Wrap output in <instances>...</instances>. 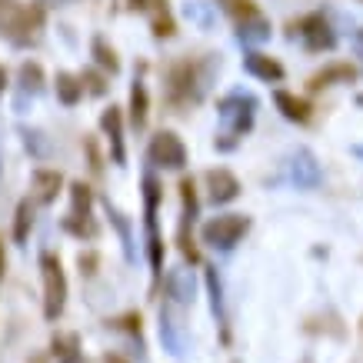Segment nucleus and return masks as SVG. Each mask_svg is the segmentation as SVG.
<instances>
[{
  "label": "nucleus",
  "instance_id": "1",
  "mask_svg": "<svg viewBox=\"0 0 363 363\" xmlns=\"http://www.w3.org/2000/svg\"><path fill=\"white\" fill-rule=\"evenodd\" d=\"M220 133H217V150H233L237 140L253 127V113H257V97L233 90L220 100Z\"/></svg>",
  "mask_w": 363,
  "mask_h": 363
},
{
  "label": "nucleus",
  "instance_id": "2",
  "mask_svg": "<svg viewBox=\"0 0 363 363\" xmlns=\"http://www.w3.org/2000/svg\"><path fill=\"white\" fill-rule=\"evenodd\" d=\"M157 203H160V184L154 174H143V227H147V250H150V267L160 277L164 270V240L157 233Z\"/></svg>",
  "mask_w": 363,
  "mask_h": 363
},
{
  "label": "nucleus",
  "instance_id": "3",
  "mask_svg": "<svg viewBox=\"0 0 363 363\" xmlns=\"http://www.w3.org/2000/svg\"><path fill=\"white\" fill-rule=\"evenodd\" d=\"M247 230H250V220H247L243 213H220V217H213V220L203 223L200 237H203V243L213 247V250L230 253Z\"/></svg>",
  "mask_w": 363,
  "mask_h": 363
},
{
  "label": "nucleus",
  "instance_id": "4",
  "mask_svg": "<svg viewBox=\"0 0 363 363\" xmlns=\"http://www.w3.org/2000/svg\"><path fill=\"white\" fill-rule=\"evenodd\" d=\"M40 270H44V317L57 320L64 313L67 303V280H64V267L54 253H40Z\"/></svg>",
  "mask_w": 363,
  "mask_h": 363
},
{
  "label": "nucleus",
  "instance_id": "5",
  "mask_svg": "<svg viewBox=\"0 0 363 363\" xmlns=\"http://www.w3.org/2000/svg\"><path fill=\"white\" fill-rule=\"evenodd\" d=\"M294 37H300L303 47L313 50V54H323V50H333V47H337V33H333V27L327 23L323 13H307V17L294 27Z\"/></svg>",
  "mask_w": 363,
  "mask_h": 363
},
{
  "label": "nucleus",
  "instance_id": "6",
  "mask_svg": "<svg viewBox=\"0 0 363 363\" xmlns=\"http://www.w3.org/2000/svg\"><path fill=\"white\" fill-rule=\"evenodd\" d=\"M90 187L87 184H74L70 187V213L64 217V230H70L74 237H94L97 227L90 220Z\"/></svg>",
  "mask_w": 363,
  "mask_h": 363
},
{
  "label": "nucleus",
  "instance_id": "7",
  "mask_svg": "<svg viewBox=\"0 0 363 363\" xmlns=\"http://www.w3.org/2000/svg\"><path fill=\"white\" fill-rule=\"evenodd\" d=\"M150 164L167 167V170H180L187 164V147L180 143V137L170 130H160L150 140Z\"/></svg>",
  "mask_w": 363,
  "mask_h": 363
},
{
  "label": "nucleus",
  "instance_id": "8",
  "mask_svg": "<svg viewBox=\"0 0 363 363\" xmlns=\"http://www.w3.org/2000/svg\"><path fill=\"white\" fill-rule=\"evenodd\" d=\"M203 87H207V84L197 77V67L194 64H180L170 70V97H174L177 104H197Z\"/></svg>",
  "mask_w": 363,
  "mask_h": 363
},
{
  "label": "nucleus",
  "instance_id": "9",
  "mask_svg": "<svg viewBox=\"0 0 363 363\" xmlns=\"http://www.w3.org/2000/svg\"><path fill=\"white\" fill-rule=\"evenodd\" d=\"M286 177H290V184L310 190V187H317L323 174H320L317 157L310 154V150H297V154L290 157V164H286Z\"/></svg>",
  "mask_w": 363,
  "mask_h": 363
},
{
  "label": "nucleus",
  "instance_id": "10",
  "mask_svg": "<svg viewBox=\"0 0 363 363\" xmlns=\"http://www.w3.org/2000/svg\"><path fill=\"white\" fill-rule=\"evenodd\" d=\"M160 340H164V350L174 353V357L187 353V340H184V330H180V320L170 313V307L160 310Z\"/></svg>",
  "mask_w": 363,
  "mask_h": 363
},
{
  "label": "nucleus",
  "instance_id": "11",
  "mask_svg": "<svg viewBox=\"0 0 363 363\" xmlns=\"http://www.w3.org/2000/svg\"><path fill=\"white\" fill-rule=\"evenodd\" d=\"M207 184H210V200H213V203H230V200H237V194H240V180H237L230 170H210Z\"/></svg>",
  "mask_w": 363,
  "mask_h": 363
},
{
  "label": "nucleus",
  "instance_id": "12",
  "mask_svg": "<svg viewBox=\"0 0 363 363\" xmlns=\"http://www.w3.org/2000/svg\"><path fill=\"white\" fill-rule=\"evenodd\" d=\"M243 70L247 74H253V77H260V80H284V67L277 64L274 57H267V54H257V50H250V54L243 57Z\"/></svg>",
  "mask_w": 363,
  "mask_h": 363
},
{
  "label": "nucleus",
  "instance_id": "13",
  "mask_svg": "<svg viewBox=\"0 0 363 363\" xmlns=\"http://www.w3.org/2000/svg\"><path fill=\"white\" fill-rule=\"evenodd\" d=\"M274 104L286 121H294V123H307L310 121V104L307 100H300V97H294V94H286V90H277Z\"/></svg>",
  "mask_w": 363,
  "mask_h": 363
},
{
  "label": "nucleus",
  "instance_id": "14",
  "mask_svg": "<svg viewBox=\"0 0 363 363\" xmlns=\"http://www.w3.org/2000/svg\"><path fill=\"white\" fill-rule=\"evenodd\" d=\"M164 286L177 303H194V274L190 270H170L164 277Z\"/></svg>",
  "mask_w": 363,
  "mask_h": 363
},
{
  "label": "nucleus",
  "instance_id": "15",
  "mask_svg": "<svg viewBox=\"0 0 363 363\" xmlns=\"http://www.w3.org/2000/svg\"><path fill=\"white\" fill-rule=\"evenodd\" d=\"M100 127H104V130H107V137H111L113 164H123V160H127V154H123V137H121V111H117V107H111V111L100 117Z\"/></svg>",
  "mask_w": 363,
  "mask_h": 363
},
{
  "label": "nucleus",
  "instance_id": "16",
  "mask_svg": "<svg viewBox=\"0 0 363 363\" xmlns=\"http://www.w3.org/2000/svg\"><path fill=\"white\" fill-rule=\"evenodd\" d=\"M137 11H150L154 13V33L157 37H167L174 33V21L167 17V0H130Z\"/></svg>",
  "mask_w": 363,
  "mask_h": 363
},
{
  "label": "nucleus",
  "instance_id": "17",
  "mask_svg": "<svg viewBox=\"0 0 363 363\" xmlns=\"http://www.w3.org/2000/svg\"><path fill=\"white\" fill-rule=\"evenodd\" d=\"M237 37H240V44H264L267 37H270V21L267 17H247V21H240V27H237Z\"/></svg>",
  "mask_w": 363,
  "mask_h": 363
},
{
  "label": "nucleus",
  "instance_id": "18",
  "mask_svg": "<svg viewBox=\"0 0 363 363\" xmlns=\"http://www.w3.org/2000/svg\"><path fill=\"white\" fill-rule=\"evenodd\" d=\"M207 290H210V310H213V317H217V323H220V337L223 340H230V333H227V313H223L220 277H217V270H207Z\"/></svg>",
  "mask_w": 363,
  "mask_h": 363
},
{
  "label": "nucleus",
  "instance_id": "19",
  "mask_svg": "<svg viewBox=\"0 0 363 363\" xmlns=\"http://www.w3.org/2000/svg\"><path fill=\"white\" fill-rule=\"evenodd\" d=\"M33 190H37V200L40 203H50L60 190V174L57 170H37L33 174Z\"/></svg>",
  "mask_w": 363,
  "mask_h": 363
},
{
  "label": "nucleus",
  "instance_id": "20",
  "mask_svg": "<svg viewBox=\"0 0 363 363\" xmlns=\"http://www.w3.org/2000/svg\"><path fill=\"white\" fill-rule=\"evenodd\" d=\"M353 77H357V70H353L350 64H333V67H327V70H320L317 77H313V90L330 87V84H337V80H343V84H350Z\"/></svg>",
  "mask_w": 363,
  "mask_h": 363
},
{
  "label": "nucleus",
  "instance_id": "21",
  "mask_svg": "<svg viewBox=\"0 0 363 363\" xmlns=\"http://www.w3.org/2000/svg\"><path fill=\"white\" fill-rule=\"evenodd\" d=\"M57 97H60V104L74 107L84 97V84L77 77H70V74H57Z\"/></svg>",
  "mask_w": 363,
  "mask_h": 363
},
{
  "label": "nucleus",
  "instance_id": "22",
  "mask_svg": "<svg viewBox=\"0 0 363 363\" xmlns=\"http://www.w3.org/2000/svg\"><path fill=\"white\" fill-rule=\"evenodd\" d=\"M130 121H133V127H143V123H147V87H143L140 80H137L130 90Z\"/></svg>",
  "mask_w": 363,
  "mask_h": 363
},
{
  "label": "nucleus",
  "instance_id": "23",
  "mask_svg": "<svg viewBox=\"0 0 363 363\" xmlns=\"http://www.w3.org/2000/svg\"><path fill=\"white\" fill-rule=\"evenodd\" d=\"M104 207H107V217H111V223L117 227V230H121V240H123V250H127V260H133V233H130V223L123 220L121 210L111 207V200H107Z\"/></svg>",
  "mask_w": 363,
  "mask_h": 363
},
{
  "label": "nucleus",
  "instance_id": "24",
  "mask_svg": "<svg viewBox=\"0 0 363 363\" xmlns=\"http://www.w3.org/2000/svg\"><path fill=\"white\" fill-rule=\"evenodd\" d=\"M21 87H23V94H40V87H44V70H40V64L21 67Z\"/></svg>",
  "mask_w": 363,
  "mask_h": 363
},
{
  "label": "nucleus",
  "instance_id": "25",
  "mask_svg": "<svg viewBox=\"0 0 363 363\" xmlns=\"http://www.w3.org/2000/svg\"><path fill=\"white\" fill-rule=\"evenodd\" d=\"M30 227H33V203H30V200H21V207H17V227H13V237H17V243L27 240Z\"/></svg>",
  "mask_w": 363,
  "mask_h": 363
},
{
  "label": "nucleus",
  "instance_id": "26",
  "mask_svg": "<svg viewBox=\"0 0 363 363\" xmlns=\"http://www.w3.org/2000/svg\"><path fill=\"white\" fill-rule=\"evenodd\" d=\"M223 11L233 13V17H240V21H247V17H257V7H253V0H217Z\"/></svg>",
  "mask_w": 363,
  "mask_h": 363
},
{
  "label": "nucleus",
  "instance_id": "27",
  "mask_svg": "<svg viewBox=\"0 0 363 363\" xmlns=\"http://www.w3.org/2000/svg\"><path fill=\"white\" fill-rule=\"evenodd\" d=\"M94 54H97V64L100 67H107V70H111V74H117V57H113V50H107V44H104V40H94Z\"/></svg>",
  "mask_w": 363,
  "mask_h": 363
},
{
  "label": "nucleus",
  "instance_id": "28",
  "mask_svg": "<svg viewBox=\"0 0 363 363\" xmlns=\"http://www.w3.org/2000/svg\"><path fill=\"white\" fill-rule=\"evenodd\" d=\"M353 44H357V54H360V57H363V30H360V33H357V37H353Z\"/></svg>",
  "mask_w": 363,
  "mask_h": 363
},
{
  "label": "nucleus",
  "instance_id": "29",
  "mask_svg": "<svg viewBox=\"0 0 363 363\" xmlns=\"http://www.w3.org/2000/svg\"><path fill=\"white\" fill-rule=\"evenodd\" d=\"M4 87H7V70L0 67V94H4Z\"/></svg>",
  "mask_w": 363,
  "mask_h": 363
},
{
  "label": "nucleus",
  "instance_id": "30",
  "mask_svg": "<svg viewBox=\"0 0 363 363\" xmlns=\"http://www.w3.org/2000/svg\"><path fill=\"white\" fill-rule=\"evenodd\" d=\"M40 4H47V7H54V4L57 7H64V4H70V0H40Z\"/></svg>",
  "mask_w": 363,
  "mask_h": 363
},
{
  "label": "nucleus",
  "instance_id": "31",
  "mask_svg": "<svg viewBox=\"0 0 363 363\" xmlns=\"http://www.w3.org/2000/svg\"><path fill=\"white\" fill-rule=\"evenodd\" d=\"M0 280H4V243H0Z\"/></svg>",
  "mask_w": 363,
  "mask_h": 363
},
{
  "label": "nucleus",
  "instance_id": "32",
  "mask_svg": "<svg viewBox=\"0 0 363 363\" xmlns=\"http://www.w3.org/2000/svg\"><path fill=\"white\" fill-rule=\"evenodd\" d=\"M100 363H123V360H121V357H104Z\"/></svg>",
  "mask_w": 363,
  "mask_h": 363
},
{
  "label": "nucleus",
  "instance_id": "33",
  "mask_svg": "<svg viewBox=\"0 0 363 363\" xmlns=\"http://www.w3.org/2000/svg\"><path fill=\"white\" fill-rule=\"evenodd\" d=\"M353 154H357V157H363V147H353Z\"/></svg>",
  "mask_w": 363,
  "mask_h": 363
},
{
  "label": "nucleus",
  "instance_id": "34",
  "mask_svg": "<svg viewBox=\"0 0 363 363\" xmlns=\"http://www.w3.org/2000/svg\"><path fill=\"white\" fill-rule=\"evenodd\" d=\"M30 363H44V357H33V360Z\"/></svg>",
  "mask_w": 363,
  "mask_h": 363
},
{
  "label": "nucleus",
  "instance_id": "35",
  "mask_svg": "<svg viewBox=\"0 0 363 363\" xmlns=\"http://www.w3.org/2000/svg\"><path fill=\"white\" fill-rule=\"evenodd\" d=\"M357 104H360V107H363V94H360V97H357Z\"/></svg>",
  "mask_w": 363,
  "mask_h": 363
}]
</instances>
